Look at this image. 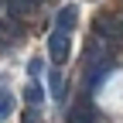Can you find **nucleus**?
Segmentation results:
<instances>
[{"label":"nucleus","mask_w":123,"mask_h":123,"mask_svg":"<svg viewBox=\"0 0 123 123\" xmlns=\"http://www.w3.org/2000/svg\"><path fill=\"white\" fill-rule=\"evenodd\" d=\"M0 14H4V0H0Z\"/></svg>","instance_id":"10"},{"label":"nucleus","mask_w":123,"mask_h":123,"mask_svg":"<svg viewBox=\"0 0 123 123\" xmlns=\"http://www.w3.org/2000/svg\"><path fill=\"white\" fill-rule=\"evenodd\" d=\"M106 62H113V44L106 41V38H99V34H92L89 48H86V68L106 65Z\"/></svg>","instance_id":"1"},{"label":"nucleus","mask_w":123,"mask_h":123,"mask_svg":"<svg viewBox=\"0 0 123 123\" xmlns=\"http://www.w3.org/2000/svg\"><path fill=\"white\" fill-rule=\"evenodd\" d=\"M92 34H99V38H106V41H123V21L113 17V14H103V17H96Z\"/></svg>","instance_id":"2"},{"label":"nucleus","mask_w":123,"mask_h":123,"mask_svg":"<svg viewBox=\"0 0 123 123\" xmlns=\"http://www.w3.org/2000/svg\"><path fill=\"white\" fill-rule=\"evenodd\" d=\"M68 34L72 31H51V38H48V55L55 65H62V62H68Z\"/></svg>","instance_id":"3"},{"label":"nucleus","mask_w":123,"mask_h":123,"mask_svg":"<svg viewBox=\"0 0 123 123\" xmlns=\"http://www.w3.org/2000/svg\"><path fill=\"white\" fill-rule=\"evenodd\" d=\"M31 4H34V0H7V10L14 14V17H27V14H31Z\"/></svg>","instance_id":"7"},{"label":"nucleus","mask_w":123,"mask_h":123,"mask_svg":"<svg viewBox=\"0 0 123 123\" xmlns=\"http://www.w3.org/2000/svg\"><path fill=\"white\" fill-rule=\"evenodd\" d=\"M48 86H51V96H55V99H62V72H58V68H51Z\"/></svg>","instance_id":"8"},{"label":"nucleus","mask_w":123,"mask_h":123,"mask_svg":"<svg viewBox=\"0 0 123 123\" xmlns=\"http://www.w3.org/2000/svg\"><path fill=\"white\" fill-rule=\"evenodd\" d=\"M75 14H79V10H75L72 4H68V7H62V10L55 14V27H58V31H72V27H75V21H79Z\"/></svg>","instance_id":"5"},{"label":"nucleus","mask_w":123,"mask_h":123,"mask_svg":"<svg viewBox=\"0 0 123 123\" xmlns=\"http://www.w3.org/2000/svg\"><path fill=\"white\" fill-rule=\"evenodd\" d=\"M41 96H44V89L38 86V79H31V82H27V89H24V99H27V106H41Z\"/></svg>","instance_id":"6"},{"label":"nucleus","mask_w":123,"mask_h":123,"mask_svg":"<svg viewBox=\"0 0 123 123\" xmlns=\"http://www.w3.org/2000/svg\"><path fill=\"white\" fill-rule=\"evenodd\" d=\"M41 68H44V62H41V58H31V65H27V75H31V79H38V75H41Z\"/></svg>","instance_id":"9"},{"label":"nucleus","mask_w":123,"mask_h":123,"mask_svg":"<svg viewBox=\"0 0 123 123\" xmlns=\"http://www.w3.org/2000/svg\"><path fill=\"white\" fill-rule=\"evenodd\" d=\"M68 123H96V110H92L89 96H79L68 106Z\"/></svg>","instance_id":"4"}]
</instances>
